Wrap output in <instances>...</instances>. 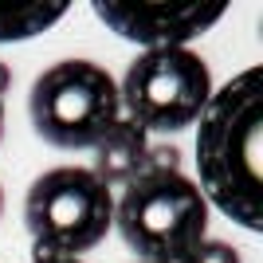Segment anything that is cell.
<instances>
[{"label": "cell", "mask_w": 263, "mask_h": 263, "mask_svg": "<svg viewBox=\"0 0 263 263\" xmlns=\"http://www.w3.org/2000/svg\"><path fill=\"white\" fill-rule=\"evenodd\" d=\"M122 118L145 134L189 130L212 99V71L193 47H154L126 67L118 83Z\"/></svg>", "instance_id": "obj_5"}, {"label": "cell", "mask_w": 263, "mask_h": 263, "mask_svg": "<svg viewBox=\"0 0 263 263\" xmlns=\"http://www.w3.org/2000/svg\"><path fill=\"white\" fill-rule=\"evenodd\" d=\"M67 16V4H28V8H0V44H20Z\"/></svg>", "instance_id": "obj_8"}, {"label": "cell", "mask_w": 263, "mask_h": 263, "mask_svg": "<svg viewBox=\"0 0 263 263\" xmlns=\"http://www.w3.org/2000/svg\"><path fill=\"white\" fill-rule=\"evenodd\" d=\"M8 90H12V67H8V63H0V99H4Z\"/></svg>", "instance_id": "obj_11"}, {"label": "cell", "mask_w": 263, "mask_h": 263, "mask_svg": "<svg viewBox=\"0 0 263 263\" xmlns=\"http://www.w3.org/2000/svg\"><path fill=\"white\" fill-rule=\"evenodd\" d=\"M145 149H149V134L134 126L130 118H118V126L95 145V165L90 173L102 185H130L134 177L145 169Z\"/></svg>", "instance_id": "obj_7"}, {"label": "cell", "mask_w": 263, "mask_h": 263, "mask_svg": "<svg viewBox=\"0 0 263 263\" xmlns=\"http://www.w3.org/2000/svg\"><path fill=\"white\" fill-rule=\"evenodd\" d=\"M138 263H142V259H138Z\"/></svg>", "instance_id": "obj_15"}, {"label": "cell", "mask_w": 263, "mask_h": 263, "mask_svg": "<svg viewBox=\"0 0 263 263\" xmlns=\"http://www.w3.org/2000/svg\"><path fill=\"white\" fill-rule=\"evenodd\" d=\"M0 138H4V102H0Z\"/></svg>", "instance_id": "obj_13"}, {"label": "cell", "mask_w": 263, "mask_h": 263, "mask_svg": "<svg viewBox=\"0 0 263 263\" xmlns=\"http://www.w3.org/2000/svg\"><path fill=\"white\" fill-rule=\"evenodd\" d=\"M114 228L142 263H181L209 236V200L185 173H138L114 197Z\"/></svg>", "instance_id": "obj_2"}, {"label": "cell", "mask_w": 263, "mask_h": 263, "mask_svg": "<svg viewBox=\"0 0 263 263\" xmlns=\"http://www.w3.org/2000/svg\"><path fill=\"white\" fill-rule=\"evenodd\" d=\"M32 263H83V259H59V255H35Z\"/></svg>", "instance_id": "obj_12"}, {"label": "cell", "mask_w": 263, "mask_h": 263, "mask_svg": "<svg viewBox=\"0 0 263 263\" xmlns=\"http://www.w3.org/2000/svg\"><path fill=\"white\" fill-rule=\"evenodd\" d=\"M24 224L35 255L79 259L99 248L114 228V193L87 165H59L32 181L24 200Z\"/></svg>", "instance_id": "obj_4"}, {"label": "cell", "mask_w": 263, "mask_h": 263, "mask_svg": "<svg viewBox=\"0 0 263 263\" xmlns=\"http://www.w3.org/2000/svg\"><path fill=\"white\" fill-rule=\"evenodd\" d=\"M32 130L55 149H95L122 118L118 83L90 59H59L28 95Z\"/></svg>", "instance_id": "obj_3"}, {"label": "cell", "mask_w": 263, "mask_h": 263, "mask_svg": "<svg viewBox=\"0 0 263 263\" xmlns=\"http://www.w3.org/2000/svg\"><path fill=\"white\" fill-rule=\"evenodd\" d=\"M197 126L200 193L240 228H263V67H248L212 90Z\"/></svg>", "instance_id": "obj_1"}, {"label": "cell", "mask_w": 263, "mask_h": 263, "mask_svg": "<svg viewBox=\"0 0 263 263\" xmlns=\"http://www.w3.org/2000/svg\"><path fill=\"white\" fill-rule=\"evenodd\" d=\"M0 212H4V189H0Z\"/></svg>", "instance_id": "obj_14"}, {"label": "cell", "mask_w": 263, "mask_h": 263, "mask_svg": "<svg viewBox=\"0 0 263 263\" xmlns=\"http://www.w3.org/2000/svg\"><path fill=\"white\" fill-rule=\"evenodd\" d=\"M228 12L224 0H204V4H122V0H99L95 16L106 24L114 35L138 44L142 51L154 47H185L197 40Z\"/></svg>", "instance_id": "obj_6"}, {"label": "cell", "mask_w": 263, "mask_h": 263, "mask_svg": "<svg viewBox=\"0 0 263 263\" xmlns=\"http://www.w3.org/2000/svg\"><path fill=\"white\" fill-rule=\"evenodd\" d=\"M181 263H243V255L224 240H200Z\"/></svg>", "instance_id": "obj_9"}, {"label": "cell", "mask_w": 263, "mask_h": 263, "mask_svg": "<svg viewBox=\"0 0 263 263\" xmlns=\"http://www.w3.org/2000/svg\"><path fill=\"white\" fill-rule=\"evenodd\" d=\"M145 169H149V173H181V154H177V145H149V149H145Z\"/></svg>", "instance_id": "obj_10"}]
</instances>
